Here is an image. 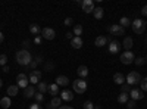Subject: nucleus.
I'll list each match as a JSON object with an SVG mask.
<instances>
[{"instance_id": "50", "label": "nucleus", "mask_w": 147, "mask_h": 109, "mask_svg": "<svg viewBox=\"0 0 147 109\" xmlns=\"http://www.w3.org/2000/svg\"><path fill=\"white\" fill-rule=\"evenodd\" d=\"M57 109H66V106H59Z\"/></svg>"}, {"instance_id": "7", "label": "nucleus", "mask_w": 147, "mask_h": 109, "mask_svg": "<svg viewBox=\"0 0 147 109\" xmlns=\"http://www.w3.org/2000/svg\"><path fill=\"white\" fill-rule=\"evenodd\" d=\"M107 30H109V32L112 34V35H124L125 34V30L122 28L119 24H113V25L107 27Z\"/></svg>"}, {"instance_id": "6", "label": "nucleus", "mask_w": 147, "mask_h": 109, "mask_svg": "<svg viewBox=\"0 0 147 109\" xmlns=\"http://www.w3.org/2000/svg\"><path fill=\"white\" fill-rule=\"evenodd\" d=\"M134 60H136V56H134L132 52H124L121 55V62L124 65H129V64L134 62Z\"/></svg>"}, {"instance_id": "23", "label": "nucleus", "mask_w": 147, "mask_h": 109, "mask_svg": "<svg viewBox=\"0 0 147 109\" xmlns=\"http://www.w3.org/2000/svg\"><path fill=\"white\" fill-rule=\"evenodd\" d=\"M30 32L34 34V35H38L41 32V28H40L38 24H31V25H30Z\"/></svg>"}, {"instance_id": "8", "label": "nucleus", "mask_w": 147, "mask_h": 109, "mask_svg": "<svg viewBox=\"0 0 147 109\" xmlns=\"http://www.w3.org/2000/svg\"><path fill=\"white\" fill-rule=\"evenodd\" d=\"M41 37L43 39H46V40H53L55 37H56V32H55V30L53 28H43L41 30Z\"/></svg>"}, {"instance_id": "48", "label": "nucleus", "mask_w": 147, "mask_h": 109, "mask_svg": "<svg viewBox=\"0 0 147 109\" xmlns=\"http://www.w3.org/2000/svg\"><path fill=\"white\" fill-rule=\"evenodd\" d=\"M3 68V72H9V66L7 65H5V66H2Z\"/></svg>"}, {"instance_id": "19", "label": "nucleus", "mask_w": 147, "mask_h": 109, "mask_svg": "<svg viewBox=\"0 0 147 109\" xmlns=\"http://www.w3.org/2000/svg\"><path fill=\"white\" fill-rule=\"evenodd\" d=\"M18 90H19V87L16 86V84H12V86L7 87V96L9 97H13V96L18 94Z\"/></svg>"}, {"instance_id": "44", "label": "nucleus", "mask_w": 147, "mask_h": 109, "mask_svg": "<svg viewBox=\"0 0 147 109\" xmlns=\"http://www.w3.org/2000/svg\"><path fill=\"white\" fill-rule=\"evenodd\" d=\"M34 60H35L37 64H41V62H43V56H37V58H35Z\"/></svg>"}, {"instance_id": "20", "label": "nucleus", "mask_w": 147, "mask_h": 109, "mask_svg": "<svg viewBox=\"0 0 147 109\" xmlns=\"http://www.w3.org/2000/svg\"><path fill=\"white\" fill-rule=\"evenodd\" d=\"M77 74L81 77V78H85L88 75V68L85 66V65H81V66H78V69H77Z\"/></svg>"}, {"instance_id": "25", "label": "nucleus", "mask_w": 147, "mask_h": 109, "mask_svg": "<svg viewBox=\"0 0 147 109\" xmlns=\"http://www.w3.org/2000/svg\"><path fill=\"white\" fill-rule=\"evenodd\" d=\"M37 86H38V93H41V94H44V93L49 90V84L44 83V81H40Z\"/></svg>"}, {"instance_id": "32", "label": "nucleus", "mask_w": 147, "mask_h": 109, "mask_svg": "<svg viewBox=\"0 0 147 109\" xmlns=\"http://www.w3.org/2000/svg\"><path fill=\"white\" fill-rule=\"evenodd\" d=\"M141 90L143 91H147V77H144V78H141Z\"/></svg>"}, {"instance_id": "1", "label": "nucleus", "mask_w": 147, "mask_h": 109, "mask_svg": "<svg viewBox=\"0 0 147 109\" xmlns=\"http://www.w3.org/2000/svg\"><path fill=\"white\" fill-rule=\"evenodd\" d=\"M16 62L22 66H28L32 62V56L27 49H21L16 52Z\"/></svg>"}, {"instance_id": "11", "label": "nucleus", "mask_w": 147, "mask_h": 109, "mask_svg": "<svg viewBox=\"0 0 147 109\" xmlns=\"http://www.w3.org/2000/svg\"><path fill=\"white\" fill-rule=\"evenodd\" d=\"M119 50H121V43H119V41H116V40H112V41L109 43V53L116 55Z\"/></svg>"}, {"instance_id": "12", "label": "nucleus", "mask_w": 147, "mask_h": 109, "mask_svg": "<svg viewBox=\"0 0 147 109\" xmlns=\"http://www.w3.org/2000/svg\"><path fill=\"white\" fill-rule=\"evenodd\" d=\"M35 89H34V86H28L27 89H24V97L25 99H31V97H34L35 96Z\"/></svg>"}, {"instance_id": "36", "label": "nucleus", "mask_w": 147, "mask_h": 109, "mask_svg": "<svg viewBox=\"0 0 147 109\" xmlns=\"http://www.w3.org/2000/svg\"><path fill=\"white\" fill-rule=\"evenodd\" d=\"M136 106H137L136 105V100H128L127 102V108L128 109H136Z\"/></svg>"}, {"instance_id": "29", "label": "nucleus", "mask_w": 147, "mask_h": 109, "mask_svg": "<svg viewBox=\"0 0 147 109\" xmlns=\"http://www.w3.org/2000/svg\"><path fill=\"white\" fill-rule=\"evenodd\" d=\"M28 80H30V83L32 84V86H34V84H38V83H40V78H38V77H37V75H34V74H32V72H31V74H30V77H28Z\"/></svg>"}, {"instance_id": "34", "label": "nucleus", "mask_w": 147, "mask_h": 109, "mask_svg": "<svg viewBox=\"0 0 147 109\" xmlns=\"http://www.w3.org/2000/svg\"><path fill=\"white\" fill-rule=\"evenodd\" d=\"M121 90H122V93H128V94H129V91H131L129 84H127V83H125V84H122V89H121Z\"/></svg>"}, {"instance_id": "17", "label": "nucleus", "mask_w": 147, "mask_h": 109, "mask_svg": "<svg viewBox=\"0 0 147 109\" xmlns=\"http://www.w3.org/2000/svg\"><path fill=\"white\" fill-rule=\"evenodd\" d=\"M56 84H57V86H68V84H69V78L66 77V75H59L57 78H56Z\"/></svg>"}, {"instance_id": "4", "label": "nucleus", "mask_w": 147, "mask_h": 109, "mask_svg": "<svg viewBox=\"0 0 147 109\" xmlns=\"http://www.w3.org/2000/svg\"><path fill=\"white\" fill-rule=\"evenodd\" d=\"M127 84H129V86H136V84H140L141 83V75L138 74L137 71H131L129 74L127 75Z\"/></svg>"}, {"instance_id": "43", "label": "nucleus", "mask_w": 147, "mask_h": 109, "mask_svg": "<svg viewBox=\"0 0 147 109\" xmlns=\"http://www.w3.org/2000/svg\"><path fill=\"white\" fill-rule=\"evenodd\" d=\"M30 109H43V108L40 106V103H34V105L30 106Z\"/></svg>"}, {"instance_id": "9", "label": "nucleus", "mask_w": 147, "mask_h": 109, "mask_svg": "<svg viewBox=\"0 0 147 109\" xmlns=\"http://www.w3.org/2000/svg\"><path fill=\"white\" fill-rule=\"evenodd\" d=\"M81 6H82V10L85 12V14H93V12H94V3H93V0H84Z\"/></svg>"}, {"instance_id": "55", "label": "nucleus", "mask_w": 147, "mask_h": 109, "mask_svg": "<svg viewBox=\"0 0 147 109\" xmlns=\"http://www.w3.org/2000/svg\"><path fill=\"white\" fill-rule=\"evenodd\" d=\"M146 43H147V37H146Z\"/></svg>"}, {"instance_id": "22", "label": "nucleus", "mask_w": 147, "mask_h": 109, "mask_svg": "<svg viewBox=\"0 0 147 109\" xmlns=\"http://www.w3.org/2000/svg\"><path fill=\"white\" fill-rule=\"evenodd\" d=\"M0 105H2V108H3V109H7V108H10L12 102H10V97H9V96H5V97H2V99H0Z\"/></svg>"}, {"instance_id": "39", "label": "nucleus", "mask_w": 147, "mask_h": 109, "mask_svg": "<svg viewBox=\"0 0 147 109\" xmlns=\"http://www.w3.org/2000/svg\"><path fill=\"white\" fill-rule=\"evenodd\" d=\"M65 25H66V27L74 25V19H72V18H66V19H65Z\"/></svg>"}, {"instance_id": "18", "label": "nucleus", "mask_w": 147, "mask_h": 109, "mask_svg": "<svg viewBox=\"0 0 147 109\" xmlns=\"http://www.w3.org/2000/svg\"><path fill=\"white\" fill-rule=\"evenodd\" d=\"M122 46L127 49V52H131V49H132V46H134V40L131 39V37H125L124 39V43H122Z\"/></svg>"}, {"instance_id": "14", "label": "nucleus", "mask_w": 147, "mask_h": 109, "mask_svg": "<svg viewBox=\"0 0 147 109\" xmlns=\"http://www.w3.org/2000/svg\"><path fill=\"white\" fill-rule=\"evenodd\" d=\"M110 39H107L106 35H99V37L96 39V41H94V44L97 46V47H103V46H106L107 44V41H109Z\"/></svg>"}, {"instance_id": "47", "label": "nucleus", "mask_w": 147, "mask_h": 109, "mask_svg": "<svg viewBox=\"0 0 147 109\" xmlns=\"http://www.w3.org/2000/svg\"><path fill=\"white\" fill-rule=\"evenodd\" d=\"M3 40H5V35L3 32H0V43H3Z\"/></svg>"}, {"instance_id": "35", "label": "nucleus", "mask_w": 147, "mask_h": 109, "mask_svg": "<svg viewBox=\"0 0 147 109\" xmlns=\"http://www.w3.org/2000/svg\"><path fill=\"white\" fill-rule=\"evenodd\" d=\"M44 69H46V71H52V69H55V64H53V62H47V64L44 65Z\"/></svg>"}, {"instance_id": "37", "label": "nucleus", "mask_w": 147, "mask_h": 109, "mask_svg": "<svg viewBox=\"0 0 147 109\" xmlns=\"http://www.w3.org/2000/svg\"><path fill=\"white\" fill-rule=\"evenodd\" d=\"M84 109H94V105H93V102L91 100H87L84 103Z\"/></svg>"}, {"instance_id": "38", "label": "nucleus", "mask_w": 147, "mask_h": 109, "mask_svg": "<svg viewBox=\"0 0 147 109\" xmlns=\"http://www.w3.org/2000/svg\"><path fill=\"white\" fill-rule=\"evenodd\" d=\"M144 60H146L144 58H137L136 60H134V62H136V65H138V66H141V65L144 64Z\"/></svg>"}, {"instance_id": "21", "label": "nucleus", "mask_w": 147, "mask_h": 109, "mask_svg": "<svg viewBox=\"0 0 147 109\" xmlns=\"http://www.w3.org/2000/svg\"><path fill=\"white\" fill-rule=\"evenodd\" d=\"M47 91L50 93V94L53 96V97H55V96H57V94H60V93H59V86H57L56 83L50 84V86H49V90H47Z\"/></svg>"}, {"instance_id": "33", "label": "nucleus", "mask_w": 147, "mask_h": 109, "mask_svg": "<svg viewBox=\"0 0 147 109\" xmlns=\"http://www.w3.org/2000/svg\"><path fill=\"white\" fill-rule=\"evenodd\" d=\"M7 62V56L6 55H0V66H5Z\"/></svg>"}, {"instance_id": "15", "label": "nucleus", "mask_w": 147, "mask_h": 109, "mask_svg": "<svg viewBox=\"0 0 147 109\" xmlns=\"http://www.w3.org/2000/svg\"><path fill=\"white\" fill-rule=\"evenodd\" d=\"M82 39L81 37H75V35H74V39L71 40V46L74 47V49H81L82 47Z\"/></svg>"}, {"instance_id": "30", "label": "nucleus", "mask_w": 147, "mask_h": 109, "mask_svg": "<svg viewBox=\"0 0 147 109\" xmlns=\"http://www.w3.org/2000/svg\"><path fill=\"white\" fill-rule=\"evenodd\" d=\"M74 34H75V37H81V34H82V25H75V27H74Z\"/></svg>"}, {"instance_id": "40", "label": "nucleus", "mask_w": 147, "mask_h": 109, "mask_svg": "<svg viewBox=\"0 0 147 109\" xmlns=\"http://www.w3.org/2000/svg\"><path fill=\"white\" fill-rule=\"evenodd\" d=\"M34 43L35 44H41L43 43V37H41V35H37V37L34 39Z\"/></svg>"}, {"instance_id": "2", "label": "nucleus", "mask_w": 147, "mask_h": 109, "mask_svg": "<svg viewBox=\"0 0 147 109\" xmlns=\"http://www.w3.org/2000/svg\"><path fill=\"white\" fill-rule=\"evenodd\" d=\"M131 27H132V31L136 32V34H144V31H146V22L143 19L137 18V19L132 21Z\"/></svg>"}, {"instance_id": "51", "label": "nucleus", "mask_w": 147, "mask_h": 109, "mask_svg": "<svg viewBox=\"0 0 147 109\" xmlns=\"http://www.w3.org/2000/svg\"><path fill=\"white\" fill-rule=\"evenodd\" d=\"M3 86V81H2V78H0V87H2Z\"/></svg>"}, {"instance_id": "53", "label": "nucleus", "mask_w": 147, "mask_h": 109, "mask_svg": "<svg viewBox=\"0 0 147 109\" xmlns=\"http://www.w3.org/2000/svg\"><path fill=\"white\" fill-rule=\"evenodd\" d=\"M94 109H102L100 106H94Z\"/></svg>"}, {"instance_id": "27", "label": "nucleus", "mask_w": 147, "mask_h": 109, "mask_svg": "<svg viewBox=\"0 0 147 109\" xmlns=\"http://www.w3.org/2000/svg\"><path fill=\"white\" fill-rule=\"evenodd\" d=\"M131 24H132V21H131L129 18L124 16V18H121V22H119V25H121L122 28H125V27H129Z\"/></svg>"}, {"instance_id": "24", "label": "nucleus", "mask_w": 147, "mask_h": 109, "mask_svg": "<svg viewBox=\"0 0 147 109\" xmlns=\"http://www.w3.org/2000/svg\"><path fill=\"white\" fill-rule=\"evenodd\" d=\"M49 105H50V106H53L55 109H57L60 105H62V99H60V97H57V96H55V97L50 100V103H49Z\"/></svg>"}, {"instance_id": "13", "label": "nucleus", "mask_w": 147, "mask_h": 109, "mask_svg": "<svg viewBox=\"0 0 147 109\" xmlns=\"http://www.w3.org/2000/svg\"><path fill=\"white\" fill-rule=\"evenodd\" d=\"M113 81L118 84V86H122V84H125V83H127L125 75L122 74V72H116V74L113 75Z\"/></svg>"}, {"instance_id": "10", "label": "nucleus", "mask_w": 147, "mask_h": 109, "mask_svg": "<svg viewBox=\"0 0 147 109\" xmlns=\"http://www.w3.org/2000/svg\"><path fill=\"white\" fill-rule=\"evenodd\" d=\"M129 96H131L132 100H140V99H144V91L138 90V89H132L129 91Z\"/></svg>"}, {"instance_id": "5", "label": "nucleus", "mask_w": 147, "mask_h": 109, "mask_svg": "<svg viewBox=\"0 0 147 109\" xmlns=\"http://www.w3.org/2000/svg\"><path fill=\"white\" fill-rule=\"evenodd\" d=\"M28 83H30V80H28L27 74H24V72L18 74V77H16V86L19 89H27L28 87Z\"/></svg>"}, {"instance_id": "3", "label": "nucleus", "mask_w": 147, "mask_h": 109, "mask_svg": "<svg viewBox=\"0 0 147 109\" xmlns=\"http://www.w3.org/2000/svg\"><path fill=\"white\" fill-rule=\"evenodd\" d=\"M72 87H74V91L78 93V94H82L85 93V90H87V83H85V80H75L72 83Z\"/></svg>"}, {"instance_id": "54", "label": "nucleus", "mask_w": 147, "mask_h": 109, "mask_svg": "<svg viewBox=\"0 0 147 109\" xmlns=\"http://www.w3.org/2000/svg\"><path fill=\"white\" fill-rule=\"evenodd\" d=\"M66 109H74V108L72 106H66Z\"/></svg>"}, {"instance_id": "42", "label": "nucleus", "mask_w": 147, "mask_h": 109, "mask_svg": "<svg viewBox=\"0 0 147 109\" xmlns=\"http://www.w3.org/2000/svg\"><path fill=\"white\" fill-rule=\"evenodd\" d=\"M31 72H32L34 75H37V77H38V78L41 80V71H38V69H34V71H31Z\"/></svg>"}, {"instance_id": "41", "label": "nucleus", "mask_w": 147, "mask_h": 109, "mask_svg": "<svg viewBox=\"0 0 147 109\" xmlns=\"http://www.w3.org/2000/svg\"><path fill=\"white\" fill-rule=\"evenodd\" d=\"M37 65H38V64H37L35 60H32V62H31V64H30V65H28L27 68H31V69L34 71V69H37Z\"/></svg>"}, {"instance_id": "52", "label": "nucleus", "mask_w": 147, "mask_h": 109, "mask_svg": "<svg viewBox=\"0 0 147 109\" xmlns=\"http://www.w3.org/2000/svg\"><path fill=\"white\" fill-rule=\"evenodd\" d=\"M47 109H55V108H53V106H50V105H49V106H47Z\"/></svg>"}, {"instance_id": "28", "label": "nucleus", "mask_w": 147, "mask_h": 109, "mask_svg": "<svg viewBox=\"0 0 147 109\" xmlns=\"http://www.w3.org/2000/svg\"><path fill=\"white\" fill-rule=\"evenodd\" d=\"M129 100V94L128 93H121L119 96H118V102L119 103H127Z\"/></svg>"}, {"instance_id": "45", "label": "nucleus", "mask_w": 147, "mask_h": 109, "mask_svg": "<svg viewBox=\"0 0 147 109\" xmlns=\"http://www.w3.org/2000/svg\"><path fill=\"white\" fill-rule=\"evenodd\" d=\"M141 14H143L144 16H147V5H146V6H143V9H141Z\"/></svg>"}, {"instance_id": "26", "label": "nucleus", "mask_w": 147, "mask_h": 109, "mask_svg": "<svg viewBox=\"0 0 147 109\" xmlns=\"http://www.w3.org/2000/svg\"><path fill=\"white\" fill-rule=\"evenodd\" d=\"M103 9L102 7H94V12H93V15H94V18L96 19H102L103 18Z\"/></svg>"}, {"instance_id": "46", "label": "nucleus", "mask_w": 147, "mask_h": 109, "mask_svg": "<svg viewBox=\"0 0 147 109\" xmlns=\"http://www.w3.org/2000/svg\"><path fill=\"white\" fill-rule=\"evenodd\" d=\"M66 39L72 40V39H74V32H66Z\"/></svg>"}, {"instance_id": "16", "label": "nucleus", "mask_w": 147, "mask_h": 109, "mask_svg": "<svg viewBox=\"0 0 147 109\" xmlns=\"http://www.w3.org/2000/svg\"><path fill=\"white\" fill-rule=\"evenodd\" d=\"M60 96H62V100H66V102H71L72 99H74V91H71V90H63L62 93H60Z\"/></svg>"}, {"instance_id": "49", "label": "nucleus", "mask_w": 147, "mask_h": 109, "mask_svg": "<svg viewBox=\"0 0 147 109\" xmlns=\"http://www.w3.org/2000/svg\"><path fill=\"white\" fill-rule=\"evenodd\" d=\"M30 43H31V41H30V40H25V41H24V43H22V44H24V46H30Z\"/></svg>"}, {"instance_id": "56", "label": "nucleus", "mask_w": 147, "mask_h": 109, "mask_svg": "<svg viewBox=\"0 0 147 109\" xmlns=\"http://www.w3.org/2000/svg\"><path fill=\"white\" fill-rule=\"evenodd\" d=\"M146 62H147V58H146Z\"/></svg>"}, {"instance_id": "31", "label": "nucleus", "mask_w": 147, "mask_h": 109, "mask_svg": "<svg viewBox=\"0 0 147 109\" xmlns=\"http://www.w3.org/2000/svg\"><path fill=\"white\" fill-rule=\"evenodd\" d=\"M34 99H35V102H37V103H41V102H43V99H44V94H41V93L37 91V93H35V96H34Z\"/></svg>"}]
</instances>
